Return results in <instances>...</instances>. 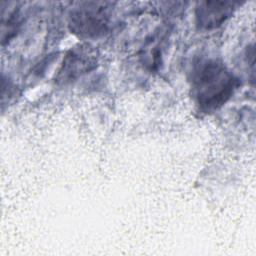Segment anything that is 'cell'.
Returning <instances> with one entry per match:
<instances>
[{"label": "cell", "mask_w": 256, "mask_h": 256, "mask_svg": "<svg viewBox=\"0 0 256 256\" xmlns=\"http://www.w3.org/2000/svg\"><path fill=\"white\" fill-rule=\"evenodd\" d=\"M237 3L232 1H201L195 9L196 24L200 29L212 30L232 16Z\"/></svg>", "instance_id": "277c9868"}, {"label": "cell", "mask_w": 256, "mask_h": 256, "mask_svg": "<svg viewBox=\"0 0 256 256\" xmlns=\"http://www.w3.org/2000/svg\"><path fill=\"white\" fill-rule=\"evenodd\" d=\"M112 4L107 1H86L75 6L69 15L71 33L84 39L98 38L109 28Z\"/></svg>", "instance_id": "7a4b0ae2"}, {"label": "cell", "mask_w": 256, "mask_h": 256, "mask_svg": "<svg viewBox=\"0 0 256 256\" xmlns=\"http://www.w3.org/2000/svg\"><path fill=\"white\" fill-rule=\"evenodd\" d=\"M97 63L96 51L89 45H78L67 52L55 77L59 85H66L93 70Z\"/></svg>", "instance_id": "3957f363"}, {"label": "cell", "mask_w": 256, "mask_h": 256, "mask_svg": "<svg viewBox=\"0 0 256 256\" xmlns=\"http://www.w3.org/2000/svg\"><path fill=\"white\" fill-rule=\"evenodd\" d=\"M191 94L200 110L221 108L240 86L239 79L219 60L200 61L191 72Z\"/></svg>", "instance_id": "6da1fadb"}]
</instances>
